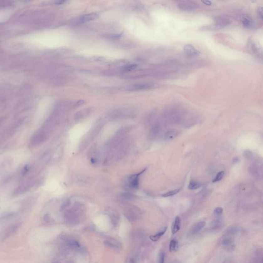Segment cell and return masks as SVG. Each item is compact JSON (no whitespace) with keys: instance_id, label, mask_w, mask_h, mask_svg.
I'll use <instances>...</instances> for the list:
<instances>
[{"instance_id":"cell-1","label":"cell","mask_w":263,"mask_h":263,"mask_svg":"<svg viewBox=\"0 0 263 263\" xmlns=\"http://www.w3.org/2000/svg\"><path fill=\"white\" fill-rule=\"evenodd\" d=\"M136 116V112L133 108H120L113 111L109 114L110 118L112 119H120L133 118Z\"/></svg>"},{"instance_id":"cell-2","label":"cell","mask_w":263,"mask_h":263,"mask_svg":"<svg viewBox=\"0 0 263 263\" xmlns=\"http://www.w3.org/2000/svg\"><path fill=\"white\" fill-rule=\"evenodd\" d=\"M103 124L100 123L96 125L94 128H92L88 133H87L85 137L81 141V145H80V149H84L87 147L98 136L103 129Z\"/></svg>"},{"instance_id":"cell-3","label":"cell","mask_w":263,"mask_h":263,"mask_svg":"<svg viewBox=\"0 0 263 263\" xmlns=\"http://www.w3.org/2000/svg\"><path fill=\"white\" fill-rule=\"evenodd\" d=\"M156 84L153 83L141 82L133 84L127 88V90L129 92H140L147 91L155 88Z\"/></svg>"},{"instance_id":"cell-4","label":"cell","mask_w":263,"mask_h":263,"mask_svg":"<svg viewBox=\"0 0 263 263\" xmlns=\"http://www.w3.org/2000/svg\"><path fill=\"white\" fill-rule=\"evenodd\" d=\"M95 110V109L94 108L91 107V108H84L83 110L77 112L74 115V121H75L76 123L81 122L87 118V117L90 116L92 113L94 112Z\"/></svg>"},{"instance_id":"cell-5","label":"cell","mask_w":263,"mask_h":263,"mask_svg":"<svg viewBox=\"0 0 263 263\" xmlns=\"http://www.w3.org/2000/svg\"><path fill=\"white\" fill-rule=\"evenodd\" d=\"M162 124L160 121H155L153 124L149 132V138L152 140L155 139L160 134L162 130Z\"/></svg>"},{"instance_id":"cell-6","label":"cell","mask_w":263,"mask_h":263,"mask_svg":"<svg viewBox=\"0 0 263 263\" xmlns=\"http://www.w3.org/2000/svg\"><path fill=\"white\" fill-rule=\"evenodd\" d=\"M145 170H146V169H145L144 170L141 171L139 173L132 175L129 177V185L130 188L134 189H138L139 187V178L140 175L145 172Z\"/></svg>"},{"instance_id":"cell-7","label":"cell","mask_w":263,"mask_h":263,"mask_svg":"<svg viewBox=\"0 0 263 263\" xmlns=\"http://www.w3.org/2000/svg\"><path fill=\"white\" fill-rule=\"evenodd\" d=\"M184 51L185 54L190 57H197L201 54L200 51L190 44H186L184 46Z\"/></svg>"},{"instance_id":"cell-8","label":"cell","mask_w":263,"mask_h":263,"mask_svg":"<svg viewBox=\"0 0 263 263\" xmlns=\"http://www.w3.org/2000/svg\"><path fill=\"white\" fill-rule=\"evenodd\" d=\"M178 7L180 10L185 12H190L197 8V5L192 0V1L178 4Z\"/></svg>"},{"instance_id":"cell-9","label":"cell","mask_w":263,"mask_h":263,"mask_svg":"<svg viewBox=\"0 0 263 263\" xmlns=\"http://www.w3.org/2000/svg\"><path fill=\"white\" fill-rule=\"evenodd\" d=\"M21 226V223H16L8 227L3 234V239H8L10 236L14 234V233L17 231Z\"/></svg>"},{"instance_id":"cell-10","label":"cell","mask_w":263,"mask_h":263,"mask_svg":"<svg viewBox=\"0 0 263 263\" xmlns=\"http://www.w3.org/2000/svg\"><path fill=\"white\" fill-rule=\"evenodd\" d=\"M230 23V21L226 18H218L215 20L214 24L220 29L229 25Z\"/></svg>"},{"instance_id":"cell-11","label":"cell","mask_w":263,"mask_h":263,"mask_svg":"<svg viewBox=\"0 0 263 263\" xmlns=\"http://www.w3.org/2000/svg\"><path fill=\"white\" fill-rule=\"evenodd\" d=\"M179 135V132L175 129H170L166 131L164 134V139L165 140H171L176 138Z\"/></svg>"},{"instance_id":"cell-12","label":"cell","mask_w":263,"mask_h":263,"mask_svg":"<svg viewBox=\"0 0 263 263\" xmlns=\"http://www.w3.org/2000/svg\"><path fill=\"white\" fill-rule=\"evenodd\" d=\"M99 18L98 14L96 13H91L88 14H84L81 16L80 20L81 21L86 22L90 21L96 20Z\"/></svg>"},{"instance_id":"cell-13","label":"cell","mask_w":263,"mask_h":263,"mask_svg":"<svg viewBox=\"0 0 263 263\" xmlns=\"http://www.w3.org/2000/svg\"><path fill=\"white\" fill-rule=\"evenodd\" d=\"M206 225V222H201L198 223L196 224V225L192 228L191 230L190 233L192 235H195L200 231Z\"/></svg>"},{"instance_id":"cell-14","label":"cell","mask_w":263,"mask_h":263,"mask_svg":"<svg viewBox=\"0 0 263 263\" xmlns=\"http://www.w3.org/2000/svg\"><path fill=\"white\" fill-rule=\"evenodd\" d=\"M181 228V219L179 216H176L173 225L172 226V233L173 234H175V233L179 230Z\"/></svg>"},{"instance_id":"cell-15","label":"cell","mask_w":263,"mask_h":263,"mask_svg":"<svg viewBox=\"0 0 263 263\" xmlns=\"http://www.w3.org/2000/svg\"><path fill=\"white\" fill-rule=\"evenodd\" d=\"M167 227H165L164 228V230L161 231L160 232H158L155 235H151L150 236V239H151V240L153 241V242H156L157 240H159V239H160L161 236L164 235V234L166 232Z\"/></svg>"},{"instance_id":"cell-16","label":"cell","mask_w":263,"mask_h":263,"mask_svg":"<svg viewBox=\"0 0 263 263\" xmlns=\"http://www.w3.org/2000/svg\"><path fill=\"white\" fill-rule=\"evenodd\" d=\"M179 247V244L177 240L175 239H173L170 243L169 250L171 252L176 251Z\"/></svg>"},{"instance_id":"cell-17","label":"cell","mask_w":263,"mask_h":263,"mask_svg":"<svg viewBox=\"0 0 263 263\" xmlns=\"http://www.w3.org/2000/svg\"><path fill=\"white\" fill-rule=\"evenodd\" d=\"M201 184L195 181H191L188 186V188L190 190H196L200 188Z\"/></svg>"},{"instance_id":"cell-18","label":"cell","mask_w":263,"mask_h":263,"mask_svg":"<svg viewBox=\"0 0 263 263\" xmlns=\"http://www.w3.org/2000/svg\"><path fill=\"white\" fill-rule=\"evenodd\" d=\"M242 24L247 29H250L252 27V26L253 25L252 21L250 18H243V20H242Z\"/></svg>"},{"instance_id":"cell-19","label":"cell","mask_w":263,"mask_h":263,"mask_svg":"<svg viewBox=\"0 0 263 263\" xmlns=\"http://www.w3.org/2000/svg\"><path fill=\"white\" fill-rule=\"evenodd\" d=\"M137 67V65L135 64H129L123 67V71L124 72H129L135 70Z\"/></svg>"},{"instance_id":"cell-20","label":"cell","mask_w":263,"mask_h":263,"mask_svg":"<svg viewBox=\"0 0 263 263\" xmlns=\"http://www.w3.org/2000/svg\"><path fill=\"white\" fill-rule=\"evenodd\" d=\"M219 29L218 27H217L215 24L205 26L201 28V30L204 31L207 30H216Z\"/></svg>"},{"instance_id":"cell-21","label":"cell","mask_w":263,"mask_h":263,"mask_svg":"<svg viewBox=\"0 0 263 263\" xmlns=\"http://www.w3.org/2000/svg\"><path fill=\"white\" fill-rule=\"evenodd\" d=\"M180 190H181V189L178 188V189H176L174 190L171 191H169L167 193H164V194H162V196L164 197H169V196H173V195H176V194H177L180 191Z\"/></svg>"},{"instance_id":"cell-22","label":"cell","mask_w":263,"mask_h":263,"mask_svg":"<svg viewBox=\"0 0 263 263\" xmlns=\"http://www.w3.org/2000/svg\"><path fill=\"white\" fill-rule=\"evenodd\" d=\"M31 166L30 165H26L25 166L21 172L22 177L26 176L29 173L30 170H31Z\"/></svg>"},{"instance_id":"cell-23","label":"cell","mask_w":263,"mask_h":263,"mask_svg":"<svg viewBox=\"0 0 263 263\" xmlns=\"http://www.w3.org/2000/svg\"><path fill=\"white\" fill-rule=\"evenodd\" d=\"M123 199L125 200H133L136 198V196L129 193H124L121 195Z\"/></svg>"},{"instance_id":"cell-24","label":"cell","mask_w":263,"mask_h":263,"mask_svg":"<svg viewBox=\"0 0 263 263\" xmlns=\"http://www.w3.org/2000/svg\"><path fill=\"white\" fill-rule=\"evenodd\" d=\"M224 174H225V172H224V171H220V172H218V173L217 174V175H216V176H215V177L213 179L212 182H218V181H220V180L223 178L224 176Z\"/></svg>"},{"instance_id":"cell-25","label":"cell","mask_w":263,"mask_h":263,"mask_svg":"<svg viewBox=\"0 0 263 263\" xmlns=\"http://www.w3.org/2000/svg\"><path fill=\"white\" fill-rule=\"evenodd\" d=\"M105 245L107 246H108L110 247L114 248H117L118 249V248L119 247V246L118 245V243H117V242H115L113 241H105L104 242Z\"/></svg>"},{"instance_id":"cell-26","label":"cell","mask_w":263,"mask_h":263,"mask_svg":"<svg viewBox=\"0 0 263 263\" xmlns=\"http://www.w3.org/2000/svg\"><path fill=\"white\" fill-rule=\"evenodd\" d=\"M223 209L221 207H217L214 210V214L215 215L217 216L221 215L223 213Z\"/></svg>"},{"instance_id":"cell-27","label":"cell","mask_w":263,"mask_h":263,"mask_svg":"<svg viewBox=\"0 0 263 263\" xmlns=\"http://www.w3.org/2000/svg\"><path fill=\"white\" fill-rule=\"evenodd\" d=\"M250 45L252 51H253V53H255V54H257L258 53L257 48L256 47L255 43L253 42H252V41H250Z\"/></svg>"},{"instance_id":"cell-28","label":"cell","mask_w":263,"mask_h":263,"mask_svg":"<svg viewBox=\"0 0 263 263\" xmlns=\"http://www.w3.org/2000/svg\"><path fill=\"white\" fill-rule=\"evenodd\" d=\"M43 220L44 222H45L46 223H53V220L49 214H46L44 216L43 218Z\"/></svg>"},{"instance_id":"cell-29","label":"cell","mask_w":263,"mask_h":263,"mask_svg":"<svg viewBox=\"0 0 263 263\" xmlns=\"http://www.w3.org/2000/svg\"><path fill=\"white\" fill-rule=\"evenodd\" d=\"M165 252L163 251L160 252L159 255V262L160 263H163L165 261Z\"/></svg>"},{"instance_id":"cell-30","label":"cell","mask_w":263,"mask_h":263,"mask_svg":"<svg viewBox=\"0 0 263 263\" xmlns=\"http://www.w3.org/2000/svg\"><path fill=\"white\" fill-rule=\"evenodd\" d=\"M232 240H231V239H226L223 240V244L225 246H226V247H228V246H231V245H232Z\"/></svg>"},{"instance_id":"cell-31","label":"cell","mask_w":263,"mask_h":263,"mask_svg":"<svg viewBox=\"0 0 263 263\" xmlns=\"http://www.w3.org/2000/svg\"><path fill=\"white\" fill-rule=\"evenodd\" d=\"M173 1L176 3H177L178 4L181 3H185V2H189L192 1V0H172Z\"/></svg>"},{"instance_id":"cell-32","label":"cell","mask_w":263,"mask_h":263,"mask_svg":"<svg viewBox=\"0 0 263 263\" xmlns=\"http://www.w3.org/2000/svg\"><path fill=\"white\" fill-rule=\"evenodd\" d=\"M201 2L207 6H210L212 5V2L209 0H201Z\"/></svg>"},{"instance_id":"cell-33","label":"cell","mask_w":263,"mask_h":263,"mask_svg":"<svg viewBox=\"0 0 263 263\" xmlns=\"http://www.w3.org/2000/svg\"><path fill=\"white\" fill-rule=\"evenodd\" d=\"M258 13H259V15L260 16V18L261 19H263V9H262V7L259 8V9H258Z\"/></svg>"},{"instance_id":"cell-34","label":"cell","mask_w":263,"mask_h":263,"mask_svg":"<svg viewBox=\"0 0 263 263\" xmlns=\"http://www.w3.org/2000/svg\"><path fill=\"white\" fill-rule=\"evenodd\" d=\"M70 201H67L66 202H65L63 204L62 206L61 207V209L62 210H64V209H66V207H67V206L70 205Z\"/></svg>"},{"instance_id":"cell-35","label":"cell","mask_w":263,"mask_h":263,"mask_svg":"<svg viewBox=\"0 0 263 263\" xmlns=\"http://www.w3.org/2000/svg\"><path fill=\"white\" fill-rule=\"evenodd\" d=\"M14 214L13 213H9L5 214L3 216V218H4V219H6V218H10L12 216H13Z\"/></svg>"},{"instance_id":"cell-36","label":"cell","mask_w":263,"mask_h":263,"mask_svg":"<svg viewBox=\"0 0 263 263\" xmlns=\"http://www.w3.org/2000/svg\"><path fill=\"white\" fill-rule=\"evenodd\" d=\"M245 155L247 157H250L251 156V152L250 151H246L245 152Z\"/></svg>"},{"instance_id":"cell-37","label":"cell","mask_w":263,"mask_h":263,"mask_svg":"<svg viewBox=\"0 0 263 263\" xmlns=\"http://www.w3.org/2000/svg\"><path fill=\"white\" fill-rule=\"evenodd\" d=\"M66 1H67V0H57V4H62L64 3Z\"/></svg>"},{"instance_id":"cell-38","label":"cell","mask_w":263,"mask_h":263,"mask_svg":"<svg viewBox=\"0 0 263 263\" xmlns=\"http://www.w3.org/2000/svg\"><path fill=\"white\" fill-rule=\"evenodd\" d=\"M83 103H84V101H83L82 100H79L77 102V103L76 104V105H81V104H83Z\"/></svg>"}]
</instances>
